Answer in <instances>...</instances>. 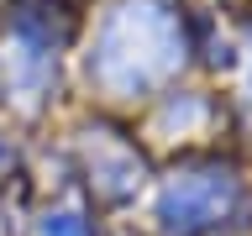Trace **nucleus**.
Masks as SVG:
<instances>
[{
	"label": "nucleus",
	"mask_w": 252,
	"mask_h": 236,
	"mask_svg": "<svg viewBox=\"0 0 252 236\" xmlns=\"http://www.w3.org/2000/svg\"><path fill=\"white\" fill-rule=\"evenodd\" d=\"M47 236H84V226H79L74 215H53L47 220Z\"/></svg>",
	"instance_id": "nucleus-2"
},
{
	"label": "nucleus",
	"mask_w": 252,
	"mask_h": 236,
	"mask_svg": "<svg viewBox=\"0 0 252 236\" xmlns=\"http://www.w3.org/2000/svg\"><path fill=\"white\" fill-rule=\"evenodd\" d=\"M226 194H231V184H226L220 173L179 178V184L163 194L158 215H163V226H173V231H189V226H205V220H216V215H220V205H226Z\"/></svg>",
	"instance_id": "nucleus-1"
}]
</instances>
